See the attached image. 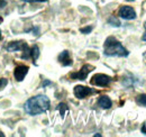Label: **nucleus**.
I'll return each instance as SVG.
<instances>
[{
    "mask_svg": "<svg viewBox=\"0 0 146 137\" xmlns=\"http://www.w3.org/2000/svg\"><path fill=\"white\" fill-rule=\"evenodd\" d=\"M50 106H51L50 99L44 94H39V96H35L28 99L25 102L24 108L28 115L36 116V115H40L47 111L50 109Z\"/></svg>",
    "mask_w": 146,
    "mask_h": 137,
    "instance_id": "obj_1",
    "label": "nucleus"
},
{
    "mask_svg": "<svg viewBox=\"0 0 146 137\" xmlns=\"http://www.w3.org/2000/svg\"><path fill=\"white\" fill-rule=\"evenodd\" d=\"M104 52L107 56H127L128 51L115 37H108L104 45Z\"/></svg>",
    "mask_w": 146,
    "mask_h": 137,
    "instance_id": "obj_2",
    "label": "nucleus"
},
{
    "mask_svg": "<svg viewBox=\"0 0 146 137\" xmlns=\"http://www.w3.org/2000/svg\"><path fill=\"white\" fill-rule=\"evenodd\" d=\"M8 52H16V51H23L24 55L21 56L23 59H28L31 56V50L28 49V45L24 41H17V42H11L7 46Z\"/></svg>",
    "mask_w": 146,
    "mask_h": 137,
    "instance_id": "obj_3",
    "label": "nucleus"
},
{
    "mask_svg": "<svg viewBox=\"0 0 146 137\" xmlns=\"http://www.w3.org/2000/svg\"><path fill=\"white\" fill-rule=\"evenodd\" d=\"M112 81V79L106 75V74H102V73H98V74H94L91 79V84L92 86H107L110 82Z\"/></svg>",
    "mask_w": 146,
    "mask_h": 137,
    "instance_id": "obj_4",
    "label": "nucleus"
},
{
    "mask_svg": "<svg viewBox=\"0 0 146 137\" xmlns=\"http://www.w3.org/2000/svg\"><path fill=\"white\" fill-rule=\"evenodd\" d=\"M93 68H93L92 65H90V64H86V65L82 67V68H81L80 71L71 73V74H70V78L73 79V80H81V81H83V80L87 79L88 74L91 72Z\"/></svg>",
    "mask_w": 146,
    "mask_h": 137,
    "instance_id": "obj_5",
    "label": "nucleus"
},
{
    "mask_svg": "<svg viewBox=\"0 0 146 137\" xmlns=\"http://www.w3.org/2000/svg\"><path fill=\"white\" fill-rule=\"evenodd\" d=\"M74 96L78 98V99H84L87 98L88 96H90L92 93H94L96 91L91 89V88H88V86H76L74 88Z\"/></svg>",
    "mask_w": 146,
    "mask_h": 137,
    "instance_id": "obj_6",
    "label": "nucleus"
},
{
    "mask_svg": "<svg viewBox=\"0 0 146 137\" xmlns=\"http://www.w3.org/2000/svg\"><path fill=\"white\" fill-rule=\"evenodd\" d=\"M118 15L123 19H126V20H131V19L136 18V13H135V10L130 6H123L119 9Z\"/></svg>",
    "mask_w": 146,
    "mask_h": 137,
    "instance_id": "obj_7",
    "label": "nucleus"
},
{
    "mask_svg": "<svg viewBox=\"0 0 146 137\" xmlns=\"http://www.w3.org/2000/svg\"><path fill=\"white\" fill-rule=\"evenodd\" d=\"M28 70L29 68L27 65H19L17 68H15L14 71V75H15V79L17 81H23L26 76V74L28 73Z\"/></svg>",
    "mask_w": 146,
    "mask_h": 137,
    "instance_id": "obj_8",
    "label": "nucleus"
},
{
    "mask_svg": "<svg viewBox=\"0 0 146 137\" xmlns=\"http://www.w3.org/2000/svg\"><path fill=\"white\" fill-rule=\"evenodd\" d=\"M58 62L63 65V67H70L72 65V59L70 57V53L69 51H63L58 55Z\"/></svg>",
    "mask_w": 146,
    "mask_h": 137,
    "instance_id": "obj_9",
    "label": "nucleus"
},
{
    "mask_svg": "<svg viewBox=\"0 0 146 137\" xmlns=\"http://www.w3.org/2000/svg\"><path fill=\"white\" fill-rule=\"evenodd\" d=\"M98 104H99L102 109H109L110 107L112 106V102H111L109 97H107V96H101V97L99 98V100H98Z\"/></svg>",
    "mask_w": 146,
    "mask_h": 137,
    "instance_id": "obj_10",
    "label": "nucleus"
},
{
    "mask_svg": "<svg viewBox=\"0 0 146 137\" xmlns=\"http://www.w3.org/2000/svg\"><path fill=\"white\" fill-rule=\"evenodd\" d=\"M57 110H60V114H61L62 118H64L65 117V112L69 111V108H68V106L65 103H60L58 107H57Z\"/></svg>",
    "mask_w": 146,
    "mask_h": 137,
    "instance_id": "obj_11",
    "label": "nucleus"
},
{
    "mask_svg": "<svg viewBox=\"0 0 146 137\" xmlns=\"http://www.w3.org/2000/svg\"><path fill=\"white\" fill-rule=\"evenodd\" d=\"M31 56H32V59L34 61H36L37 59H38V56H39V50H38V46L37 45H34L33 49L31 50Z\"/></svg>",
    "mask_w": 146,
    "mask_h": 137,
    "instance_id": "obj_12",
    "label": "nucleus"
},
{
    "mask_svg": "<svg viewBox=\"0 0 146 137\" xmlns=\"http://www.w3.org/2000/svg\"><path fill=\"white\" fill-rule=\"evenodd\" d=\"M136 102L138 103L139 106L146 107V94H139V96L136 98Z\"/></svg>",
    "mask_w": 146,
    "mask_h": 137,
    "instance_id": "obj_13",
    "label": "nucleus"
},
{
    "mask_svg": "<svg viewBox=\"0 0 146 137\" xmlns=\"http://www.w3.org/2000/svg\"><path fill=\"white\" fill-rule=\"evenodd\" d=\"M108 21H109V24H113L112 26H116V27L120 26V23H119V20H118V19H116V18H113V17H110Z\"/></svg>",
    "mask_w": 146,
    "mask_h": 137,
    "instance_id": "obj_14",
    "label": "nucleus"
},
{
    "mask_svg": "<svg viewBox=\"0 0 146 137\" xmlns=\"http://www.w3.org/2000/svg\"><path fill=\"white\" fill-rule=\"evenodd\" d=\"M7 83H8V80H7V79H5V78L0 79V91L7 86Z\"/></svg>",
    "mask_w": 146,
    "mask_h": 137,
    "instance_id": "obj_15",
    "label": "nucleus"
},
{
    "mask_svg": "<svg viewBox=\"0 0 146 137\" xmlns=\"http://www.w3.org/2000/svg\"><path fill=\"white\" fill-rule=\"evenodd\" d=\"M91 31H92V26H89V27H86V28H81L80 29V32L82 34H89Z\"/></svg>",
    "mask_w": 146,
    "mask_h": 137,
    "instance_id": "obj_16",
    "label": "nucleus"
},
{
    "mask_svg": "<svg viewBox=\"0 0 146 137\" xmlns=\"http://www.w3.org/2000/svg\"><path fill=\"white\" fill-rule=\"evenodd\" d=\"M25 2H45L47 0H23Z\"/></svg>",
    "mask_w": 146,
    "mask_h": 137,
    "instance_id": "obj_17",
    "label": "nucleus"
},
{
    "mask_svg": "<svg viewBox=\"0 0 146 137\" xmlns=\"http://www.w3.org/2000/svg\"><path fill=\"white\" fill-rule=\"evenodd\" d=\"M144 27H145V32H144V34H143V36H142V39L146 42V21L144 23Z\"/></svg>",
    "mask_w": 146,
    "mask_h": 137,
    "instance_id": "obj_18",
    "label": "nucleus"
},
{
    "mask_svg": "<svg viewBox=\"0 0 146 137\" xmlns=\"http://www.w3.org/2000/svg\"><path fill=\"white\" fill-rule=\"evenodd\" d=\"M142 133L146 134V124H144V125H143V127H142Z\"/></svg>",
    "mask_w": 146,
    "mask_h": 137,
    "instance_id": "obj_19",
    "label": "nucleus"
},
{
    "mask_svg": "<svg viewBox=\"0 0 146 137\" xmlns=\"http://www.w3.org/2000/svg\"><path fill=\"white\" fill-rule=\"evenodd\" d=\"M3 6H6V2H5V1H1V2H0V7L2 8Z\"/></svg>",
    "mask_w": 146,
    "mask_h": 137,
    "instance_id": "obj_20",
    "label": "nucleus"
},
{
    "mask_svg": "<svg viewBox=\"0 0 146 137\" xmlns=\"http://www.w3.org/2000/svg\"><path fill=\"white\" fill-rule=\"evenodd\" d=\"M3 136H5V134H2V133L0 132V137H3Z\"/></svg>",
    "mask_w": 146,
    "mask_h": 137,
    "instance_id": "obj_21",
    "label": "nucleus"
},
{
    "mask_svg": "<svg viewBox=\"0 0 146 137\" xmlns=\"http://www.w3.org/2000/svg\"><path fill=\"white\" fill-rule=\"evenodd\" d=\"M1 38H2V35H1V31H0V41H1Z\"/></svg>",
    "mask_w": 146,
    "mask_h": 137,
    "instance_id": "obj_22",
    "label": "nucleus"
},
{
    "mask_svg": "<svg viewBox=\"0 0 146 137\" xmlns=\"http://www.w3.org/2000/svg\"><path fill=\"white\" fill-rule=\"evenodd\" d=\"M0 23H2V18H1V16H0Z\"/></svg>",
    "mask_w": 146,
    "mask_h": 137,
    "instance_id": "obj_23",
    "label": "nucleus"
},
{
    "mask_svg": "<svg viewBox=\"0 0 146 137\" xmlns=\"http://www.w3.org/2000/svg\"><path fill=\"white\" fill-rule=\"evenodd\" d=\"M127 1H134V0H127Z\"/></svg>",
    "mask_w": 146,
    "mask_h": 137,
    "instance_id": "obj_24",
    "label": "nucleus"
}]
</instances>
